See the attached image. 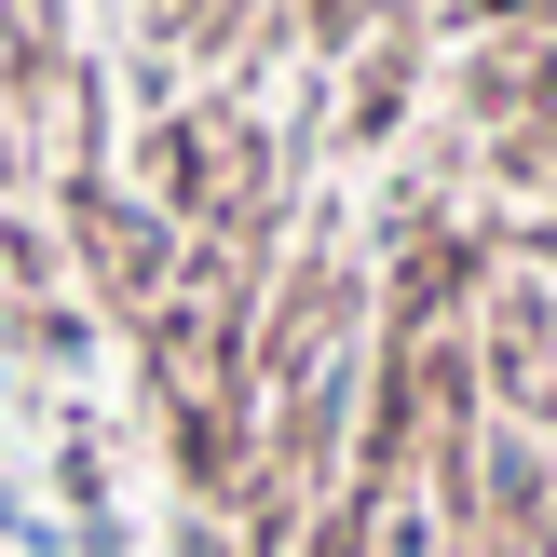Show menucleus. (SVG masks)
<instances>
[]
</instances>
